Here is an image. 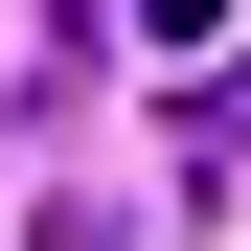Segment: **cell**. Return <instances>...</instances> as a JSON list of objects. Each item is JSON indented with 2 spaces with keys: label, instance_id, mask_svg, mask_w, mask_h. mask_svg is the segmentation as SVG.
<instances>
[{
  "label": "cell",
  "instance_id": "cell-1",
  "mask_svg": "<svg viewBox=\"0 0 251 251\" xmlns=\"http://www.w3.org/2000/svg\"><path fill=\"white\" fill-rule=\"evenodd\" d=\"M205 137H228V160H251V46H228V69H205Z\"/></svg>",
  "mask_w": 251,
  "mask_h": 251
}]
</instances>
